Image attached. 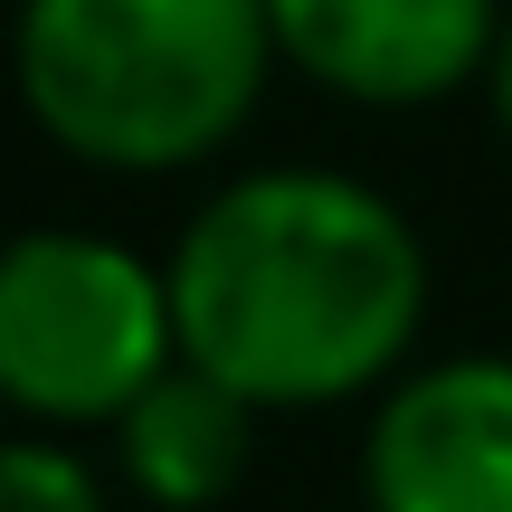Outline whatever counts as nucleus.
<instances>
[{
    "label": "nucleus",
    "instance_id": "4",
    "mask_svg": "<svg viewBox=\"0 0 512 512\" xmlns=\"http://www.w3.org/2000/svg\"><path fill=\"white\" fill-rule=\"evenodd\" d=\"M370 512H512V361H418L370 399L361 427Z\"/></svg>",
    "mask_w": 512,
    "mask_h": 512
},
{
    "label": "nucleus",
    "instance_id": "1",
    "mask_svg": "<svg viewBox=\"0 0 512 512\" xmlns=\"http://www.w3.org/2000/svg\"><path fill=\"white\" fill-rule=\"evenodd\" d=\"M171 313L181 361L219 370L266 418L380 399L427 323V247L389 190L275 162L219 181L181 219Z\"/></svg>",
    "mask_w": 512,
    "mask_h": 512
},
{
    "label": "nucleus",
    "instance_id": "6",
    "mask_svg": "<svg viewBox=\"0 0 512 512\" xmlns=\"http://www.w3.org/2000/svg\"><path fill=\"white\" fill-rule=\"evenodd\" d=\"M256 418H266V408L238 399L219 370L171 361L162 380L105 427V437H114V475H124L152 512H219L247 484Z\"/></svg>",
    "mask_w": 512,
    "mask_h": 512
},
{
    "label": "nucleus",
    "instance_id": "5",
    "mask_svg": "<svg viewBox=\"0 0 512 512\" xmlns=\"http://www.w3.org/2000/svg\"><path fill=\"white\" fill-rule=\"evenodd\" d=\"M275 57L342 105L418 114L484 86L503 0H266Z\"/></svg>",
    "mask_w": 512,
    "mask_h": 512
},
{
    "label": "nucleus",
    "instance_id": "3",
    "mask_svg": "<svg viewBox=\"0 0 512 512\" xmlns=\"http://www.w3.org/2000/svg\"><path fill=\"white\" fill-rule=\"evenodd\" d=\"M181 361L171 266L95 228L0 238V408L48 437H95Z\"/></svg>",
    "mask_w": 512,
    "mask_h": 512
},
{
    "label": "nucleus",
    "instance_id": "8",
    "mask_svg": "<svg viewBox=\"0 0 512 512\" xmlns=\"http://www.w3.org/2000/svg\"><path fill=\"white\" fill-rule=\"evenodd\" d=\"M484 95H494V124L512 133V10H503V38H494V67H484Z\"/></svg>",
    "mask_w": 512,
    "mask_h": 512
},
{
    "label": "nucleus",
    "instance_id": "2",
    "mask_svg": "<svg viewBox=\"0 0 512 512\" xmlns=\"http://www.w3.org/2000/svg\"><path fill=\"white\" fill-rule=\"evenodd\" d=\"M275 67L266 0H19L10 29L29 124L124 181L219 162Z\"/></svg>",
    "mask_w": 512,
    "mask_h": 512
},
{
    "label": "nucleus",
    "instance_id": "7",
    "mask_svg": "<svg viewBox=\"0 0 512 512\" xmlns=\"http://www.w3.org/2000/svg\"><path fill=\"white\" fill-rule=\"evenodd\" d=\"M0 512H114V503L76 437L19 427V437H0Z\"/></svg>",
    "mask_w": 512,
    "mask_h": 512
}]
</instances>
